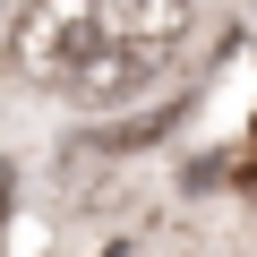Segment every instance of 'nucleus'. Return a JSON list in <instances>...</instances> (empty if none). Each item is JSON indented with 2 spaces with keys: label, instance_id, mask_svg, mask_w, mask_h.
<instances>
[{
  "label": "nucleus",
  "instance_id": "nucleus-2",
  "mask_svg": "<svg viewBox=\"0 0 257 257\" xmlns=\"http://www.w3.org/2000/svg\"><path fill=\"white\" fill-rule=\"evenodd\" d=\"M0 214H9V155H0Z\"/></svg>",
  "mask_w": 257,
  "mask_h": 257
},
{
  "label": "nucleus",
  "instance_id": "nucleus-1",
  "mask_svg": "<svg viewBox=\"0 0 257 257\" xmlns=\"http://www.w3.org/2000/svg\"><path fill=\"white\" fill-rule=\"evenodd\" d=\"M9 35H18V69H26V77L69 86V69L86 60L94 9H86V0H43V9H18V18H9Z\"/></svg>",
  "mask_w": 257,
  "mask_h": 257
}]
</instances>
